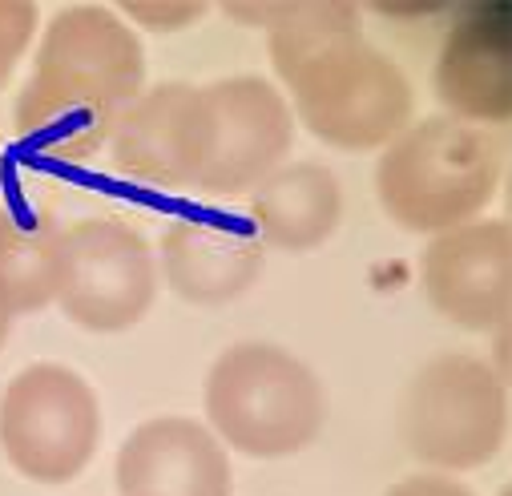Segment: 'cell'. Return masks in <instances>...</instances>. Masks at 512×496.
<instances>
[{
	"label": "cell",
	"mask_w": 512,
	"mask_h": 496,
	"mask_svg": "<svg viewBox=\"0 0 512 496\" xmlns=\"http://www.w3.org/2000/svg\"><path fill=\"white\" fill-rule=\"evenodd\" d=\"M158 295L150 242L117 218H81L61 230V311L85 331H130Z\"/></svg>",
	"instance_id": "cell-7"
},
{
	"label": "cell",
	"mask_w": 512,
	"mask_h": 496,
	"mask_svg": "<svg viewBox=\"0 0 512 496\" xmlns=\"http://www.w3.org/2000/svg\"><path fill=\"white\" fill-rule=\"evenodd\" d=\"M299 121L327 146L379 150L412 126V85L404 69L367 41L335 53L291 85Z\"/></svg>",
	"instance_id": "cell-6"
},
{
	"label": "cell",
	"mask_w": 512,
	"mask_h": 496,
	"mask_svg": "<svg viewBox=\"0 0 512 496\" xmlns=\"http://www.w3.org/2000/svg\"><path fill=\"white\" fill-rule=\"evenodd\" d=\"M121 9L130 21L154 29V33H178L206 13L202 0H125Z\"/></svg>",
	"instance_id": "cell-18"
},
{
	"label": "cell",
	"mask_w": 512,
	"mask_h": 496,
	"mask_svg": "<svg viewBox=\"0 0 512 496\" xmlns=\"http://www.w3.org/2000/svg\"><path fill=\"white\" fill-rule=\"evenodd\" d=\"M343 218V186L319 162L279 166L250 190V222L259 242L279 251H315L323 246Z\"/></svg>",
	"instance_id": "cell-14"
},
{
	"label": "cell",
	"mask_w": 512,
	"mask_h": 496,
	"mask_svg": "<svg viewBox=\"0 0 512 496\" xmlns=\"http://www.w3.org/2000/svg\"><path fill=\"white\" fill-rule=\"evenodd\" d=\"M400 432L408 452L440 472H468L504 448L508 396L500 371L476 355L428 359L400 404Z\"/></svg>",
	"instance_id": "cell-4"
},
{
	"label": "cell",
	"mask_w": 512,
	"mask_h": 496,
	"mask_svg": "<svg viewBox=\"0 0 512 496\" xmlns=\"http://www.w3.org/2000/svg\"><path fill=\"white\" fill-rule=\"evenodd\" d=\"M61 230L37 214L0 210V291L13 311H41L57 303Z\"/></svg>",
	"instance_id": "cell-16"
},
{
	"label": "cell",
	"mask_w": 512,
	"mask_h": 496,
	"mask_svg": "<svg viewBox=\"0 0 512 496\" xmlns=\"http://www.w3.org/2000/svg\"><path fill=\"white\" fill-rule=\"evenodd\" d=\"M101 408L93 388L61 363H33L0 396V448L37 484L73 480L97 452Z\"/></svg>",
	"instance_id": "cell-5"
},
{
	"label": "cell",
	"mask_w": 512,
	"mask_h": 496,
	"mask_svg": "<svg viewBox=\"0 0 512 496\" xmlns=\"http://www.w3.org/2000/svg\"><path fill=\"white\" fill-rule=\"evenodd\" d=\"M146 93L138 33L101 5L61 9L17 97V134L57 162H85L109 146L121 113Z\"/></svg>",
	"instance_id": "cell-1"
},
{
	"label": "cell",
	"mask_w": 512,
	"mask_h": 496,
	"mask_svg": "<svg viewBox=\"0 0 512 496\" xmlns=\"http://www.w3.org/2000/svg\"><path fill=\"white\" fill-rule=\"evenodd\" d=\"M13 319H17V311H13L9 295L0 291V347H5V339H9V331H13Z\"/></svg>",
	"instance_id": "cell-20"
},
{
	"label": "cell",
	"mask_w": 512,
	"mask_h": 496,
	"mask_svg": "<svg viewBox=\"0 0 512 496\" xmlns=\"http://www.w3.org/2000/svg\"><path fill=\"white\" fill-rule=\"evenodd\" d=\"M162 275L170 291L198 307H222L246 295L263 275V242L206 218H178L166 226L162 242Z\"/></svg>",
	"instance_id": "cell-13"
},
{
	"label": "cell",
	"mask_w": 512,
	"mask_h": 496,
	"mask_svg": "<svg viewBox=\"0 0 512 496\" xmlns=\"http://www.w3.org/2000/svg\"><path fill=\"white\" fill-rule=\"evenodd\" d=\"M210 109V154L198 174L202 194L234 198L271 178L295 142L287 97L263 77H226L202 89Z\"/></svg>",
	"instance_id": "cell-8"
},
{
	"label": "cell",
	"mask_w": 512,
	"mask_h": 496,
	"mask_svg": "<svg viewBox=\"0 0 512 496\" xmlns=\"http://www.w3.org/2000/svg\"><path fill=\"white\" fill-rule=\"evenodd\" d=\"M388 496H472L464 484H456L452 476H436V472H424V476H408L400 484L388 488Z\"/></svg>",
	"instance_id": "cell-19"
},
{
	"label": "cell",
	"mask_w": 512,
	"mask_h": 496,
	"mask_svg": "<svg viewBox=\"0 0 512 496\" xmlns=\"http://www.w3.org/2000/svg\"><path fill=\"white\" fill-rule=\"evenodd\" d=\"M210 432L234 452L279 460L323 432L327 396L315 371L275 343H234L206 376Z\"/></svg>",
	"instance_id": "cell-3"
},
{
	"label": "cell",
	"mask_w": 512,
	"mask_h": 496,
	"mask_svg": "<svg viewBox=\"0 0 512 496\" xmlns=\"http://www.w3.org/2000/svg\"><path fill=\"white\" fill-rule=\"evenodd\" d=\"M113 476L121 496H230L226 444L186 416H158L134 428Z\"/></svg>",
	"instance_id": "cell-11"
},
{
	"label": "cell",
	"mask_w": 512,
	"mask_h": 496,
	"mask_svg": "<svg viewBox=\"0 0 512 496\" xmlns=\"http://www.w3.org/2000/svg\"><path fill=\"white\" fill-rule=\"evenodd\" d=\"M436 97L460 121H508L512 113V33L508 9L468 13L444 41L436 61Z\"/></svg>",
	"instance_id": "cell-12"
},
{
	"label": "cell",
	"mask_w": 512,
	"mask_h": 496,
	"mask_svg": "<svg viewBox=\"0 0 512 496\" xmlns=\"http://www.w3.org/2000/svg\"><path fill=\"white\" fill-rule=\"evenodd\" d=\"M500 182L496 142L460 117H424L375 166V194L388 218L412 234H444L492 202Z\"/></svg>",
	"instance_id": "cell-2"
},
{
	"label": "cell",
	"mask_w": 512,
	"mask_h": 496,
	"mask_svg": "<svg viewBox=\"0 0 512 496\" xmlns=\"http://www.w3.org/2000/svg\"><path fill=\"white\" fill-rule=\"evenodd\" d=\"M33 33H37V9L29 0H0V89L13 77Z\"/></svg>",
	"instance_id": "cell-17"
},
{
	"label": "cell",
	"mask_w": 512,
	"mask_h": 496,
	"mask_svg": "<svg viewBox=\"0 0 512 496\" xmlns=\"http://www.w3.org/2000/svg\"><path fill=\"white\" fill-rule=\"evenodd\" d=\"M428 303L464 331H496L512 299V230L500 218H476L444 230L420 259Z\"/></svg>",
	"instance_id": "cell-10"
},
{
	"label": "cell",
	"mask_w": 512,
	"mask_h": 496,
	"mask_svg": "<svg viewBox=\"0 0 512 496\" xmlns=\"http://www.w3.org/2000/svg\"><path fill=\"white\" fill-rule=\"evenodd\" d=\"M117 174L154 190H194L210 154L206 93L186 81L146 89L109 138Z\"/></svg>",
	"instance_id": "cell-9"
},
{
	"label": "cell",
	"mask_w": 512,
	"mask_h": 496,
	"mask_svg": "<svg viewBox=\"0 0 512 496\" xmlns=\"http://www.w3.org/2000/svg\"><path fill=\"white\" fill-rule=\"evenodd\" d=\"M363 41L359 9L347 0H287L275 25L267 29L271 65L287 81V89L311 73L315 65L331 61L335 53Z\"/></svg>",
	"instance_id": "cell-15"
}]
</instances>
